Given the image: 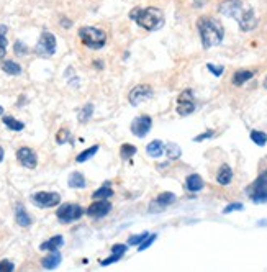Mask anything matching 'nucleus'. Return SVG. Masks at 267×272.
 Returning <instances> with one entry per match:
<instances>
[{
    "label": "nucleus",
    "mask_w": 267,
    "mask_h": 272,
    "mask_svg": "<svg viewBox=\"0 0 267 272\" xmlns=\"http://www.w3.org/2000/svg\"><path fill=\"white\" fill-rule=\"evenodd\" d=\"M218 12L224 17L235 18L241 31H251L257 25V18L252 7H247L243 0H224L218 7Z\"/></svg>",
    "instance_id": "1"
},
{
    "label": "nucleus",
    "mask_w": 267,
    "mask_h": 272,
    "mask_svg": "<svg viewBox=\"0 0 267 272\" xmlns=\"http://www.w3.org/2000/svg\"><path fill=\"white\" fill-rule=\"evenodd\" d=\"M197 30H199L200 40H202V45L205 49L213 48V46H217L223 41V36H224L223 25L213 17H208V15L200 17L197 20Z\"/></svg>",
    "instance_id": "2"
},
{
    "label": "nucleus",
    "mask_w": 267,
    "mask_h": 272,
    "mask_svg": "<svg viewBox=\"0 0 267 272\" xmlns=\"http://www.w3.org/2000/svg\"><path fill=\"white\" fill-rule=\"evenodd\" d=\"M130 18L134 20L139 26L144 28L148 31H156L157 28L162 26L164 23V13L156 7H148V8H134L130 13Z\"/></svg>",
    "instance_id": "3"
},
{
    "label": "nucleus",
    "mask_w": 267,
    "mask_h": 272,
    "mask_svg": "<svg viewBox=\"0 0 267 272\" xmlns=\"http://www.w3.org/2000/svg\"><path fill=\"white\" fill-rule=\"evenodd\" d=\"M79 38H81L84 46H87V48L100 49L107 43V33L95 26H82L79 30Z\"/></svg>",
    "instance_id": "4"
},
{
    "label": "nucleus",
    "mask_w": 267,
    "mask_h": 272,
    "mask_svg": "<svg viewBox=\"0 0 267 272\" xmlns=\"http://www.w3.org/2000/svg\"><path fill=\"white\" fill-rule=\"evenodd\" d=\"M247 195H249L251 200L256 202V204L267 202V171L262 172V174L247 187Z\"/></svg>",
    "instance_id": "5"
},
{
    "label": "nucleus",
    "mask_w": 267,
    "mask_h": 272,
    "mask_svg": "<svg viewBox=\"0 0 267 272\" xmlns=\"http://www.w3.org/2000/svg\"><path fill=\"white\" fill-rule=\"evenodd\" d=\"M35 53L40 56V58H51L56 53V38L53 33L43 31L38 40V43L35 46Z\"/></svg>",
    "instance_id": "6"
},
{
    "label": "nucleus",
    "mask_w": 267,
    "mask_h": 272,
    "mask_svg": "<svg viewBox=\"0 0 267 272\" xmlns=\"http://www.w3.org/2000/svg\"><path fill=\"white\" fill-rule=\"evenodd\" d=\"M58 220L63 223H71L76 222L84 215V208L77 204H64L58 208Z\"/></svg>",
    "instance_id": "7"
},
{
    "label": "nucleus",
    "mask_w": 267,
    "mask_h": 272,
    "mask_svg": "<svg viewBox=\"0 0 267 272\" xmlns=\"http://www.w3.org/2000/svg\"><path fill=\"white\" fill-rule=\"evenodd\" d=\"M31 200L40 208H51L56 207L61 202V195L58 192H38V194L31 197Z\"/></svg>",
    "instance_id": "8"
},
{
    "label": "nucleus",
    "mask_w": 267,
    "mask_h": 272,
    "mask_svg": "<svg viewBox=\"0 0 267 272\" xmlns=\"http://www.w3.org/2000/svg\"><path fill=\"white\" fill-rule=\"evenodd\" d=\"M194 110H195L194 92L190 89H185V91H182V93L179 95V100H177V113L182 116H187L194 113Z\"/></svg>",
    "instance_id": "9"
},
{
    "label": "nucleus",
    "mask_w": 267,
    "mask_h": 272,
    "mask_svg": "<svg viewBox=\"0 0 267 272\" xmlns=\"http://www.w3.org/2000/svg\"><path fill=\"white\" fill-rule=\"evenodd\" d=\"M153 93L154 92H153L151 86H148V84H139V86H136L130 92L128 100L133 107H138L139 104H143L144 100H149V98L153 97Z\"/></svg>",
    "instance_id": "10"
},
{
    "label": "nucleus",
    "mask_w": 267,
    "mask_h": 272,
    "mask_svg": "<svg viewBox=\"0 0 267 272\" xmlns=\"http://www.w3.org/2000/svg\"><path fill=\"white\" fill-rule=\"evenodd\" d=\"M151 126H153V120L149 118L148 115L138 116V118H134L133 123H131V133L136 135L138 138H143V136H146L149 133Z\"/></svg>",
    "instance_id": "11"
},
{
    "label": "nucleus",
    "mask_w": 267,
    "mask_h": 272,
    "mask_svg": "<svg viewBox=\"0 0 267 272\" xmlns=\"http://www.w3.org/2000/svg\"><path fill=\"white\" fill-rule=\"evenodd\" d=\"M17 159L18 162L22 164V166H25L28 169H35L36 164H38V158H36L35 151H33L31 148H26L23 146L17 151Z\"/></svg>",
    "instance_id": "12"
},
{
    "label": "nucleus",
    "mask_w": 267,
    "mask_h": 272,
    "mask_svg": "<svg viewBox=\"0 0 267 272\" xmlns=\"http://www.w3.org/2000/svg\"><path fill=\"white\" fill-rule=\"evenodd\" d=\"M111 210V204L107 200H97L93 202L90 207L87 208V215L92 218H102L105 215H109V212Z\"/></svg>",
    "instance_id": "13"
},
{
    "label": "nucleus",
    "mask_w": 267,
    "mask_h": 272,
    "mask_svg": "<svg viewBox=\"0 0 267 272\" xmlns=\"http://www.w3.org/2000/svg\"><path fill=\"white\" fill-rule=\"evenodd\" d=\"M203 185H205V182L199 174H190L185 181V187L189 192H200L203 189Z\"/></svg>",
    "instance_id": "14"
},
{
    "label": "nucleus",
    "mask_w": 267,
    "mask_h": 272,
    "mask_svg": "<svg viewBox=\"0 0 267 272\" xmlns=\"http://www.w3.org/2000/svg\"><path fill=\"white\" fill-rule=\"evenodd\" d=\"M61 259H63V257H61L59 252L54 251V252H51V254H48L43 261H41V266H43L44 269H48V271H53V269H56V267L61 264Z\"/></svg>",
    "instance_id": "15"
},
{
    "label": "nucleus",
    "mask_w": 267,
    "mask_h": 272,
    "mask_svg": "<svg viewBox=\"0 0 267 272\" xmlns=\"http://www.w3.org/2000/svg\"><path fill=\"white\" fill-rule=\"evenodd\" d=\"M63 245H64V238L59 234V236H53L51 240L44 241L43 245L40 246V249L41 251H51V252H54V251H58Z\"/></svg>",
    "instance_id": "16"
},
{
    "label": "nucleus",
    "mask_w": 267,
    "mask_h": 272,
    "mask_svg": "<svg viewBox=\"0 0 267 272\" xmlns=\"http://www.w3.org/2000/svg\"><path fill=\"white\" fill-rule=\"evenodd\" d=\"M217 181H218V184H222V185H228L229 182L233 181V171L228 164H223V166L220 167V171L217 174Z\"/></svg>",
    "instance_id": "17"
},
{
    "label": "nucleus",
    "mask_w": 267,
    "mask_h": 272,
    "mask_svg": "<svg viewBox=\"0 0 267 272\" xmlns=\"http://www.w3.org/2000/svg\"><path fill=\"white\" fill-rule=\"evenodd\" d=\"M252 77H254V71L240 69V71H236L235 74H233V84H235V86H243V84H246Z\"/></svg>",
    "instance_id": "18"
},
{
    "label": "nucleus",
    "mask_w": 267,
    "mask_h": 272,
    "mask_svg": "<svg viewBox=\"0 0 267 272\" xmlns=\"http://www.w3.org/2000/svg\"><path fill=\"white\" fill-rule=\"evenodd\" d=\"M2 71L8 74V76H20L22 74V66L15 63V61H3L2 63Z\"/></svg>",
    "instance_id": "19"
},
{
    "label": "nucleus",
    "mask_w": 267,
    "mask_h": 272,
    "mask_svg": "<svg viewBox=\"0 0 267 272\" xmlns=\"http://www.w3.org/2000/svg\"><path fill=\"white\" fill-rule=\"evenodd\" d=\"M146 153L151 158L162 156V153H164V144H162V141H159V139H154L153 143H149L148 146H146Z\"/></svg>",
    "instance_id": "20"
},
{
    "label": "nucleus",
    "mask_w": 267,
    "mask_h": 272,
    "mask_svg": "<svg viewBox=\"0 0 267 272\" xmlns=\"http://www.w3.org/2000/svg\"><path fill=\"white\" fill-rule=\"evenodd\" d=\"M176 202V195L172 192H162V194L157 195V199L154 200V204L159 205V207H167V205L174 204Z\"/></svg>",
    "instance_id": "21"
},
{
    "label": "nucleus",
    "mask_w": 267,
    "mask_h": 272,
    "mask_svg": "<svg viewBox=\"0 0 267 272\" xmlns=\"http://www.w3.org/2000/svg\"><path fill=\"white\" fill-rule=\"evenodd\" d=\"M67 184L69 187H72V189H84V187H86V179H84V176L81 172H72V174L69 176Z\"/></svg>",
    "instance_id": "22"
},
{
    "label": "nucleus",
    "mask_w": 267,
    "mask_h": 272,
    "mask_svg": "<svg viewBox=\"0 0 267 272\" xmlns=\"http://www.w3.org/2000/svg\"><path fill=\"white\" fill-rule=\"evenodd\" d=\"M15 218H17V223L20 225V227H23V228H26V227H30V225H31L30 215H28V213L25 212V208H23V207H18V208H17Z\"/></svg>",
    "instance_id": "23"
},
{
    "label": "nucleus",
    "mask_w": 267,
    "mask_h": 272,
    "mask_svg": "<svg viewBox=\"0 0 267 272\" xmlns=\"http://www.w3.org/2000/svg\"><path fill=\"white\" fill-rule=\"evenodd\" d=\"M7 30L8 28L5 25H0V61L5 58V54H7V45H8Z\"/></svg>",
    "instance_id": "24"
},
{
    "label": "nucleus",
    "mask_w": 267,
    "mask_h": 272,
    "mask_svg": "<svg viewBox=\"0 0 267 272\" xmlns=\"http://www.w3.org/2000/svg\"><path fill=\"white\" fill-rule=\"evenodd\" d=\"M111 195H113V190L110 189V184H105L104 187H100V189L92 194V197L95 200H107V199H110Z\"/></svg>",
    "instance_id": "25"
},
{
    "label": "nucleus",
    "mask_w": 267,
    "mask_h": 272,
    "mask_svg": "<svg viewBox=\"0 0 267 272\" xmlns=\"http://www.w3.org/2000/svg\"><path fill=\"white\" fill-rule=\"evenodd\" d=\"M92 115H93V105L92 104H87V105L82 107L81 112H79L77 118H79V121H81V123H87V121L92 118Z\"/></svg>",
    "instance_id": "26"
},
{
    "label": "nucleus",
    "mask_w": 267,
    "mask_h": 272,
    "mask_svg": "<svg viewBox=\"0 0 267 272\" xmlns=\"http://www.w3.org/2000/svg\"><path fill=\"white\" fill-rule=\"evenodd\" d=\"M3 123H5L7 128H10L13 131H22L23 128H25V123L15 120L13 116H3Z\"/></svg>",
    "instance_id": "27"
},
{
    "label": "nucleus",
    "mask_w": 267,
    "mask_h": 272,
    "mask_svg": "<svg viewBox=\"0 0 267 272\" xmlns=\"http://www.w3.org/2000/svg\"><path fill=\"white\" fill-rule=\"evenodd\" d=\"M251 139L257 144V146H266L267 144V135L264 133V131L252 130L251 131Z\"/></svg>",
    "instance_id": "28"
},
{
    "label": "nucleus",
    "mask_w": 267,
    "mask_h": 272,
    "mask_svg": "<svg viewBox=\"0 0 267 272\" xmlns=\"http://www.w3.org/2000/svg\"><path fill=\"white\" fill-rule=\"evenodd\" d=\"M134 154H136V146H133V144H123V146L120 148L121 159H131Z\"/></svg>",
    "instance_id": "29"
},
{
    "label": "nucleus",
    "mask_w": 267,
    "mask_h": 272,
    "mask_svg": "<svg viewBox=\"0 0 267 272\" xmlns=\"http://www.w3.org/2000/svg\"><path fill=\"white\" fill-rule=\"evenodd\" d=\"M166 154L167 156H169L171 159H179L180 158V154H182V151H180V148L177 146V144H174V143H167L166 144Z\"/></svg>",
    "instance_id": "30"
},
{
    "label": "nucleus",
    "mask_w": 267,
    "mask_h": 272,
    "mask_svg": "<svg viewBox=\"0 0 267 272\" xmlns=\"http://www.w3.org/2000/svg\"><path fill=\"white\" fill-rule=\"evenodd\" d=\"M98 151V146L95 144V146H92V148H89V149H86V151H82L81 154H79V156L76 158V161L77 162H86L87 159H90L93 154H95Z\"/></svg>",
    "instance_id": "31"
},
{
    "label": "nucleus",
    "mask_w": 267,
    "mask_h": 272,
    "mask_svg": "<svg viewBox=\"0 0 267 272\" xmlns=\"http://www.w3.org/2000/svg\"><path fill=\"white\" fill-rule=\"evenodd\" d=\"M149 236L148 233H141V234H133V236H130V240H128V243L130 245H133V246H139L141 245V243L146 240V238Z\"/></svg>",
    "instance_id": "32"
},
{
    "label": "nucleus",
    "mask_w": 267,
    "mask_h": 272,
    "mask_svg": "<svg viewBox=\"0 0 267 272\" xmlns=\"http://www.w3.org/2000/svg\"><path fill=\"white\" fill-rule=\"evenodd\" d=\"M69 136H71V133H69V130H59L58 131V135H56V141H58L59 144H64V143H67L69 141Z\"/></svg>",
    "instance_id": "33"
},
{
    "label": "nucleus",
    "mask_w": 267,
    "mask_h": 272,
    "mask_svg": "<svg viewBox=\"0 0 267 272\" xmlns=\"http://www.w3.org/2000/svg\"><path fill=\"white\" fill-rule=\"evenodd\" d=\"M13 51H15L17 56H25L30 49H28V46L25 43H22V41H17V43L13 45Z\"/></svg>",
    "instance_id": "34"
},
{
    "label": "nucleus",
    "mask_w": 267,
    "mask_h": 272,
    "mask_svg": "<svg viewBox=\"0 0 267 272\" xmlns=\"http://www.w3.org/2000/svg\"><path fill=\"white\" fill-rule=\"evenodd\" d=\"M126 249H128V248H126V245H113V248H111V254L121 257L126 252Z\"/></svg>",
    "instance_id": "35"
},
{
    "label": "nucleus",
    "mask_w": 267,
    "mask_h": 272,
    "mask_svg": "<svg viewBox=\"0 0 267 272\" xmlns=\"http://www.w3.org/2000/svg\"><path fill=\"white\" fill-rule=\"evenodd\" d=\"M156 238H157L156 234H149V236L146 238V240H144V241L141 243V245L138 246V249H139V251H144L148 246H151V245H153V243H154V240H156Z\"/></svg>",
    "instance_id": "36"
},
{
    "label": "nucleus",
    "mask_w": 267,
    "mask_h": 272,
    "mask_svg": "<svg viewBox=\"0 0 267 272\" xmlns=\"http://www.w3.org/2000/svg\"><path fill=\"white\" fill-rule=\"evenodd\" d=\"M13 262L10 261H7V259H3V261H0V272H13Z\"/></svg>",
    "instance_id": "37"
},
{
    "label": "nucleus",
    "mask_w": 267,
    "mask_h": 272,
    "mask_svg": "<svg viewBox=\"0 0 267 272\" xmlns=\"http://www.w3.org/2000/svg\"><path fill=\"white\" fill-rule=\"evenodd\" d=\"M207 69L208 71H212L213 76H222L223 71H224L223 66H213V64H207Z\"/></svg>",
    "instance_id": "38"
},
{
    "label": "nucleus",
    "mask_w": 267,
    "mask_h": 272,
    "mask_svg": "<svg viewBox=\"0 0 267 272\" xmlns=\"http://www.w3.org/2000/svg\"><path fill=\"white\" fill-rule=\"evenodd\" d=\"M243 204H229L228 207H224L223 213H231V212H236V210H243Z\"/></svg>",
    "instance_id": "39"
},
{
    "label": "nucleus",
    "mask_w": 267,
    "mask_h": 272,
    "mask_svg": "<svg viewBox=\"0 0 267 272\" xmlns=\"http://www.w3.org/2000/svg\"><path fill=\"white\" fill-rule=\"evenodd\" d=\"M215 135V131L213 130H210V131H205V133H202V135H199L195 138V141H203V139H208V138H212V136Z\"/></svg>",
    "instance_id": "40"
},
{
    "label": "nucleus",
    "mask_w": 267,
    "mask_h": 272,
    "mask_svg": "<svg viewBox=\"0 0 267 272\" xmlns=\"http://www.w3.org/2000/svg\"><path fill=\"white\" fill-rule=\"evenodd\" d=\"M116 261H120V257L113 254V256H110V257H107V259H104L100 264L102 266H109V264H111V262H116Z\"/></svg>",
    "instance_id": "41"
},
{
    "label": "nucleus",
    "mask_w": 267,
    "mask_h": 272,
    "mask_svg": "<svg viewBox=\"0 0 267 272\" xmlns=\"http://www.w3.org/2000/svg\"><path fill=\"white\" fill-rule=\"evenodd\" d=\"M257 227H267V220H259V222H257Z\"/></svg>",
    "instance_id": "42"
},
{
    "label": "nucleus",
    "mask_w": 267,
    "mask_h": 272,
    "mask_svg": "<svg viewBox=\"0 0 267 272\" xmlns=\"http://www.w3.org/2000/svg\"><path fill=\"white\" fill-rule=\"evenodd\" d=\"M2 161H3V148L0 146V162H2Z\"/></svg>",
    "instance_id": "43"
},
{
    "label": "nucleus",
    "mask_w": 267,
    "mask_h": 272,
    "mask_svg": "<svg viewBox=\"0 0 267 272\" xmlns=\"http://www.w3.org/2000/svg\"><path fill=\"white\" fill-rule=\"evenodd\" d=\"M63 25H64V26H69V25H71V22H67V20H63Z\"/></svg>",
    "instance_id": "44"
},
{
    "label": "nucleus",
    "mask_w": 267,
    "mask_h": 272,
    "mask_svg": "<svg viewBox=\"0 0 267 272\" xmlns=\"http://www.w3.org/2000/svg\"><path fill=\"white\" fill-rule=\"evenodd\" d=\"M264 87L267 89V76H266V79H264Z\"/></svg>",
    "instance_id": "45"
},
{
    "label": "nucleus",
    "mask_w": 267,
    "mask_h": 272,
    "mask_svg": "<svg viewBox=\"0 0 267 272\" xmlns=\"http://www.w3.org/2000/svg\"><path fill=\"white\" fill-rule=\"evenodd\" d=\"M3 113V109H2V105H0V115H2Z\"/></svg>",
    "instance_id": "46"
}]
</instances>
